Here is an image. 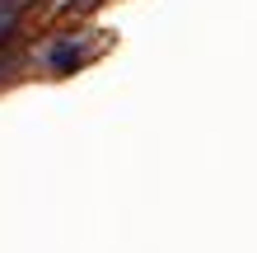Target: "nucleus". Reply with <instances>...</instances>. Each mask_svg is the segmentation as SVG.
<instances>
[{
    "label": "nucleus",
    "mask_w": 257,
    "mask_h": 253,
    "mask_svg": "<svg viewBox=\"0 0 257 253\" xmlns=\"http://www.w3.org/2000/svg\"><path fill=\"white\" fill-rule=\"evenodd\" d=\"M10 28H14V10H0V38H5Z\"/></svg>",
    "instance_id": "f03ea898"
},
{
    "label": "nucleus",
    "mask_w": 257,
    "mask_h": 253,
    "mask_svg": "<svg viewBox=\"0 0 257 253\" xmlns=\"http://www.w3.org/2000/svg\"><path fill=\"white\" fill-rule=\"evenodd\" d=\"M80 56H84L80 42H56V47L47 52V61H52L56 70H70V66H80Z\"/></svg>",
    "instance_id": "f257e3e1"
}]
</instances>
